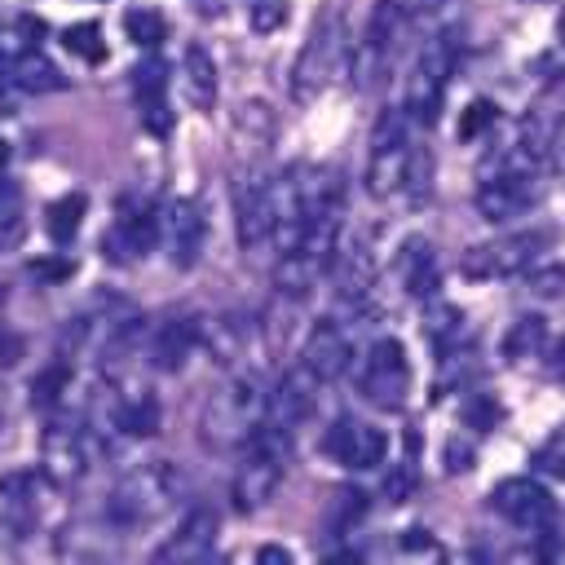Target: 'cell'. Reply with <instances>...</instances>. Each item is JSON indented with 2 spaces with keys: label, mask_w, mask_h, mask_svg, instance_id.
<instances>
[{
  "label": "cell",
  "mask_w": 565,
  "mask_h": 565,
  "mask_svg": "<svg viewBox=\"0 0 565 565\" xmlns=\"http://www.w3.org/2000/svg\"><path fill=\"white\" fill-rule=\"evenodd\" d=\"M494 419H499V406H494L490 393H477V397L463 406V424H477V433H486Z\"/></svg>",
  "instance_id": "ab89813d"
},
{
  "label": "cell",
  "mask_w": 565,
  "mask_h": 565,
  "mask_svg": "<svg viewBox=\"0 0 565 565\" xmlns=\"http://www.w3.org/2000/svg\"><path fill=\"white\" fill-rule=\"evenodd\" d=\"M265 411H269V393L252 375H238V380L221 384L207 397V406H203V441L212 450H238L265 424Z\"/></svg>",
  "instance_id": "7a4b0ae2"
},
{
  "label": "cell",
  "mask_w": 565,
  "mask_h": 565,
  "mask_svg": "<svg viewBox=\"0 0 565 565\" xmlns=\"http://www.w3.org/2000/svg\"><path fill=\"white\" fill-rule=\"evenodd\" d=\"M530 287H534L539 296H561V291H565V265H552V269L534 274V278H530Z\"/></svg>",
  "instance_id": "b9f144b4"
},
{
  "label": "cell",
  "mask_w": 565,
  "mask_h": 565,
  "mask_svg": "<svg viewBox=\"0 0 565 565\" xmlns=\"http://www.w3.org/2000/svg\"><path fill=\"white\" fill-rule=\"evenodd\" d=\"M247 4V22L256 35H269L287 22V0H243Z\"/></svg>",
  "instance_id": "74e56055"
},
{
  "label": "cell",
  "mask_w": 565,
  "mask_h": 565,
  "mask_svg": "<svg viewBox=\"0 0 565 565\" xmlns=\"http://www.w3.org/2000/svg\"><path fill=\"white\" fill-rule=\"evenodd\" d=\"M318 388H322V375L309 371L305 362H296V366L269 388V411H265V419L278 424V428H291V433H296V428L313 415V406H318Z\"/></svg>",
  "instance_id": "e0dca14e"
},
{
  "label": "cell",
  "mask_w": 565,
  "mask_h": 565,
  "mask_svg": "<svg viewBox=\"0 0 565 565\" xmlns=\"http://www.w3.org/2000/svg\"><path fill=\"white\" fill-rule=\"evenodd\" d=\"M428 335L437 344V358H463L468 353V340L472 331L463 327V313L455 305H428Z\"/></svg>",
  "instance_id": "83f0119b"
},
{
  "label": "cell",
  "mask_w": 565,
  "mask_h": 565,
  "mask_svg": "<svg viewBox=\"0 0 565 565\" xmlns=\"http://www.w3.org/2000/svg\"><path fill=\"white\" fill-rule=\"evenodd\" d=\"M278 230V203H274V181H243L238 190V243L243 247H260L269 243Z\"/></svg>",
  "instance_id": "7402d4cb"
},
{
  "label": "cell",
  "mask_w": 565,
  "mask_h": 565,
  "mask_svg": "<svg viewBox=\"0 0 565 565\" xmlns=\"http://www.w3.org/2000/svg\"><path fill=\"white\" fill-rule=\"evenodd\" d=\"M353 384L375 411H402L411 393V362H406L402 340L393 335L371 340L353 362Z\"/></svg>",
  "instance_id": "8992f818"
},
{
  "label": "cell",
  "mask_w": 565,
  "mask_h": 565,
  "mask_svg": "<svg viewBox=\"0 0 565 565\" xmlns=\"http://www.w3.org/2000/svg\"><path fill=\"white\" fill-rule=\"evenodd\" d=\"M534 472L552 477V481H565V424L534 450Z\"/></svg>",
  "instance_id": "8d00e7d4"
},
{
  "label": "cell",
  "mask_w": 565,
  "mask_h": 565,
  "mask_svg": "<svg viewBox=\"0 0 565 565\" xmlns=\"http://www.w3.org/2000/svg\"><path fill=\"white\" fill-rule=\"evenodd\" d=\"M331 278H335L340 305L366 309V300H371V260H366V252L358 243H344L340 238V247L331 256Z\"/></svg>",
  "instance_id": "cb8c5ba5"
},
{
  "label": "cell",
  "mask_w": 565,
  "mask_h": 565,
  "mask_svg": "<svg viewBox=\"0 0 565 565\" xmlns=\"http://www.w3.org/2000/svg\"><path fill=\"white\" fill-rule=\"evenodd\" d=\"M62 44H66L75 57H84V62H106V35H102L97 22H71V26L62 31Z\"/></svg>",
  "instance_id": "d6a6232c"
},
{
  "label": "cell",
  "mask_w": 565,
  "mask_h": 565,
  "mask_svg": "<svg viewBox=\"0 0 565 565\" xmlns=\"http://www.w3.org/2000/svg\"><path fill=\"white\" fill-rule=\"evenodd\" d=\"M556 35H561V44H565V13H561V22H556Z\"/></svg>",
  "instance_id": "bcb514c9"
},
{
  "label": "cell",
  "mask_w": 565,
  "mask_h": 565,
  "mask_svg": "<svg viewBox=\"0 0 565 565\" xmlns=\"http://www.w3.org/2000/svg\"><path fill=\"white\" fill-rule=\"evenodd\" d=\"M22 238V194L18 185L0 181V252Z\"/></svg>",
  "instance_id": "d590c367"
},
{
  "label": "cell",
  "mask_w": 565,
  "mask_h": 565,
  "mask_svg": "<svg viewBox=\"0 0 565 565\" xmlns=\"http://www.w3.org/2000/svg\"><path fill=\"white\" fill-rule=\"evenodd\" d=\"M415 481H419L415 463H402V468H397V472H393V477L384 481V499H388V503H402V499H406V494L415 490Z\"/></svg>",
  "instance_id": "60d3db41"
},
{
  "label": "cell",
  "mask_w": 565,
  "mask_h": 565,
  "mask_svg": "<svg viewBox=\"0 0 565 565\" xmlns=\"http://www.w3.org/2000/svg\"><path fill=\"white\" fill-rule=\"evenodd\" d=\"M194 344H203V322L185 318V313H168L159 327H146L141 353L150 358L154 371H181L185 358L194 353Z\"/></svg>",
  "instance_id": "ac0fdd59"
},
{
  "label": "cell",
  "mask_w": 565,
  "mask_h": 565,
  "mask_svg": "<svg viewBox=\"0 0 565 565\" xmlns=\"http://www.w3.org/2000/svg\"><path fill=\"white\" fill-rule=\"evenodd\" d=\"M411 115L384 106L375 128H371V154H366V190L375 199H393L402 194L406 181V163H411V137H406Z\"/></svg>",
  "instance_id": "ba28073f"
},
{
  "label": "cell",
  "mask_w": 565,
  "mask_h": 565,
  "mask_svg": "<svg viewBox=\"0 0 565 565\" xmlns=\"http://www.w3.org/2000/svg\"><path fill=\"white\" fill-rule=\"evenodd\" d=\"M556 243V230L547 225H534V230H512V234H499V238H486L477 247L463 252V278H512V274H525L547 247Z\"/></svg>",
  "instance_id": "52a82bcc"
},
{
  "label": "cell",
  "mask_w": 565,
  "mask_h": 565,
  "mask_svg": "<svg viewBox=\"0 0 565 565\" xmlns=\"http://www.w3.org/2000/svg\"><path fill=\"white\" fill-rule=\"evenodd\" d=\"M216 512L212 508H190L177 530L154 547V561H207L212 556V543H216Z\"/></svg>",
  "instance_id": "44dd1931"
},
{
  "label": "cell",
  "mask_w": 565,
  "mask_h": 565,
  "mask_svg": "<svg viewBox=\"0 0 565 565\" xmlns=\"http://www.w3.org/2000/svg\"><path fill=\"white\" fill-rule=\"evenodd\" d=\"M4 75H9V84L22 88V93H53V88H66L62 66L49 62L44 53H35V49L9 57V62H4Z\"/></svg>",
  "instance_id": "d4e9b609"
},
{
  "label": "cell",
  "mask_w": 565,
  "mask_h": 565,
  "mask_svg": "<svg viewBox=\"0 0 565 565\" xmlns=\"http://www.w3.org/2000/svg\"><path fill=\"white\" fill-rule=\"evenodd\" d=\"M97 433L88 428V419H75V415H53L40 433V463H44V477L49 486H75L84 472H88V459L97 450Z\"/></svg>",
  "instance_id": "9c48e42d"
},
{
  "label": "cell",
  "mask_w": 565,
  "mask_h": 565,
  "mask_svg": "<svg viewBox=\"0 0 565 565\" xmlns=\"http://www.w3.org/2000/svg\"><path fill=\"white\" fill-rule=\"evenodd\" d=\"M13 358H22V340L18 335H0V366H9Z\"/></svg>",
  "instance_id": "7bdbcfd3"
},
{
  "label": "cell",
  "mask_w": 565,
  "mask_h": 565,
  "mask_svg": "<svg viewBox=\"0 0 565 565\" xmlns=\"http://www.w3.org/2000/svg\"><path fill=\"white\" fill-rule=\"evenodd\" d=\"M163 234H168V252L181 269H190L199 256H203V243H207V216L194 199H177L168 203L163 212Z\"/></svg>",
  "instance_id": "603a6c76"
},
{
  "label": "cell",
  "mask_w": 565,
  "mask_h": 565,
  "mask_svg": "<svg viewBox=\"0 0 565 565\" xmlns=\"http://www.w3.org/2000/svg\"><path fill=\"white\" fill-rule=\"evenodd\" d=\"M393 278L397 287L411 296V300H433L437 282H441V269H437V252L424 234H411L397 243L393 252Z\"/></svg>",
  "instance_id": "d6986e66"
},
{
  "label": "cell",
  "mask_w": 565,
  "mask_h": 565,
  "mask_svg": "<svg viewBox=\"0 0 565 565\" xmlns=\"http://www.w3.org/2000/svg\"><path fill=\"white\" fill-rule=\"evenodd\" d=\"M128 88L137 97V110H141V124L150 137H168L172 132V110H168V62L159 53H146L132 75H128Z\"/></svg>",
  "instance_id": "2e32d148"
},
{
  "label": "cell",
  "mask_w": 565,
  "mask_h": 565,
  "mask_svg": "<svg viewBox=\"0 0 565 565\" xmlns=\"http://www.w3.org/2000/svg\"><path fill=\"white\" fill-rule=\"evenodd\" d=\"M530 4H543V0H530Z\"/></svg>",
  "instance_id": "7dc6e473"
},
{
  "label": "cell",
  "mask_w": 565,
  "mask_h": 565,
  "mask_svg": "<svg viewBox=\"0 0 565 565\" xmlns=\"http://www.w3.org/2000/svg\"><path fill=\"white\" fill-rule=\"evenodd\" d=\"M344 66H353V49L344 40V18L335 9H322L318 22L309 26V40L300 44V53L291 62V97L313 102Z\"/></svg>",
  "instance_id": "3957f363"
},
{
  "label": "cell",
  "mask_w": 565,
  "mask_h": 565,
  "mask_svg": "<svg viewBox=\"0 0 565 565\" xmlns=\"http://www.w3.org/2000/svg\"><path fill=\"white\" fill-rule=\"evenodd\" d=\"M177 490H181V477H177L168 463L132 472V477L110 494V521H115V530H132V525L159 516V512L177 499Z\"/></svg>",
  "instance_id": "8fae6325"
},
{
  "label": "cell",
  "mask_w": 565,
  "mask_h": 565,
  "mask_svg": "<svg viewBox=\"0 0 565 565\" xmlns=\"http://www.w3.org/2000/svg\"><path fill=\"white\" fill-rule=\"evenodd\" d=\"M366 494L358 490V486H340L331 499H327V512H322V530L340 543V539H353L358 534V525H362V516H366Z\"/></svg>",
  "instance_id": "4316f807"
},
{
  "label": "cell",
  "mask_w": 565,
  "mask_h": 565,
  "mask_svg": "<svg viewBox=\"0 0 565 565\" xmlns=\"http://www.w3.org/2000/svg\"><path fill=\"white\" fill-rule=\"evenodd\" d=\"M256 561H278V565H287L291 556H287L282 547H260V552H256Z\"/></svg>",
  "instance_id": "ee69618b"
},
{
  "label": "cell",
  "mask_w": 565,
  "mask_h": 565,
  "mask_svg": "<svg viewBox=\"0 0 565 565\" xmlns=\"http://www.w3.org/2000/svg\"><path fill=\"white\" fill-rule=\"evenodd\" d=\"M455 62H459V26H441L437 35H428V44L419 49L415 57V71L406 79V102L402 110L415 119V124H433L441 102H446V88H450V75H455Z\"/></svg>",
  "instance_id": "277c9868"
},
{
  "label": "cell",
  "mask_w": 565,
  "mask_h": 565,
  "mask_svg": "<svg viewBox=\"0 0 565 565\" xmlns=\"http://www.w3.org/2000/svg\"><path fill=\"white\" fill-rule=\"evenodd\" d=\"M494 119H499L494 102H490V97H477V102L463 110V119H459V137H463V141H472V137L490 132V124H494Z\"/></svg>",
  "instance_id": "f35d334b"
},
{
  "label": "cell",
  "mask_w": 565,
  "mask_h": 565,
  "mask_svg": "<svg viewBox=\"0 0 565 565\" xmlns=\"http://www.w3.org/2000/svg\"><path fill=\"white\" fill-rule=\"evenodd\" d=\"M433 190V154L424 146H411V163H406V181H402V194L406 203H424Z\"/></svg>",
  "instance_id": "836d02e7"
},
{
  "label": "cell",
  "mask_w": 565,
  "mask_h": 565,
  "mask_svg": "<svg viewBox=\"0 0 565 565\" xmlns=\"http://www.w3.org/2000/svg\"><path fill=\"white\" fill-rule=\"evenodd\" d=\"M384 450H388V437L366 424V419H353V415H340L327 433H322V455L362 472V468H380L384 463Z\"/></svg>",
  "instance_id": "4fadbf2b"
},
{
  "label": "cell",
  "mask_w": 565,
  "mask_h": 565,
  "mask_svg": "<svg viewBox=\"0 0 565 565\" xmlns=\"http://www.w3.org/2000/svg\"><path fill=\"white\" fill-rule=\"evenodd\" d=\"M547 344H552V340H547V322H543L539 313H525V318H516V322L508 327V335H503V362L539 358Z\"/></svg>",
  "instance_id": "f1b7e54d"
},
{
  "label": "cell",
  "mask_w": 565,
  "mask_h": 565,
  "mask_svg": "<svg viewBox=\"0 0 565 565\" xmlns=\"http://www.w3.org/2000/svg\"><path fill=\"white\" fill-rule=\"evenodd\" d=\"M66 380H71V362L66 358H57L49 371H40V380L31 384V402L40 406V411H49V406H57L62 402V388H66Z\"/></svg>",
  "instance_id": "e575fe53"
},
{
  "label": "cell",
  "mask_w": 565,
  "mask_h": 565,
  "mask_svg": "<svg viewBox=\"0 0 565 565\" xmlns=\"http://www.w3.org/2000/svg\"><path fill=\"white\" fill-rule=\"evenodd\" d=\"M4 163H9V146L0 141V181H4Z\"/></svg>",
  "instance_id": "f6af8a7d"
},
{
  "label": "cell",
  "mask_w": 565,
  "mask_h": 565,
  "mask_svg": "<svg viewBox=\"0 0 565 565\" xmlns=\"http://www.w3.org/2000/svg\"><path fill=\"white\" fill-rule=\"evenodd\" d=\"M159 225H163V216L150 203L146 207H119V221L102 238L106 260L110 265H137V260H146L154 252V243H159Z\"/></svg>",
  "instance_id": "9a60e30c"
},
{
  "label": "cell",
  "mask_w": 565,
  "mask_h": 565,
  "mask_svg": "<svg viewBox=\"0 0 565 565\" xmlns=\"http://www.w3.org/2000/svg\"><path fill=\"white\" fill-rule=\"evenodd\" d=\"M203 344L216 353V362H234L247 344V322L238 313H221V318L203 322Z\"/></svg>",
  "instance_id": "4dcf8cb0"
},
{
  "label": "cell",
  "mask_w": 565,
  "mask_h": 565,
  "mask_svg": "<svg viewBox=\"0 0 565 565\" xmlns=\"http://www.w3.org/2000/svg\"><path fill=\"white\" fill-rule=\"evenodd\" d=\"M402 35H406V9L397 0H375V9L366 18V31L353 49V66H349V75L362 93H371L388 79L393 62H397V49H402Z\"/></svg>",
  "instance_id": "5b68a950"
},
{
  "label": "cell",
  "mask_w": 565,
  "mask_h": 565,
  "mask_svg": "<svg viewBox=\"0 0 565 565\" xmlns=\"http://www.w3.org/2000/svg\"><path fill=\"white\" fill-rule=\"evenodd\" d=\"M547 194V181H543V168H516L508 163L499 177H486L472 194L477 212L486 221H512V216H525L543 203Z\"/></svg>",
  "instance_id": "30bf717a"
},
{
  "label": "cell",
  "mask_w": 565,
  "mask_h": 565,
  "mask_svg": "<svg viewBox=\"0 0 565 565\" xmlns=\"http://www.w3.org/2000/svg\"><path fill=\"white\" fill-rule=\"evenodd\" d=\"M287 455H291V428H278L269 419L238 446V463H234V481H230L238 512H256L274 499V490L287 472Z\"/></svg>",
  "instance_id": "6da1fadb"
},
{
  "label": "cell",
  "mask_w": 565,
  "mask_h": 565,
  "mask_svg": "<svg viewBox=\"0 0 565 565\" xmlns=\"http://www.w3.org/2000/svg\"><path fill=\"white\" fill-rule=\"evenodd\" d=\"M300 362H305L309 371H318L322 384H327V380H340V375L353 366V344H349L344 327L331 322V318H318V322L309 327L305 344H300Z\"/></svg>",
  "instance_id": "ffe728a7"
},
{
  "label": "cell",
  "mask_w": 565,
  "mask_h": 565,
  "mask_svg": "<svg viewBox=\"0 0 565 565\" xmlns=\"http://www.w3.org/2000/svg\"><path fill=\"white\" fill-rule=\"evenodd\" d=\"M490 508L508 525H516L525 534H547L552 521H556V503H552V494H547V486L539 477H508V481H499L490 490Z\"/></svg>",
  "instance_id": "7c38bea8"
},
{
  "label": "cell",
  "mask_w": 565,
  "mask_h": 565,
  "mask_svg": "<svg viewBox=\"0 0 565 565\" xmlns=\"http://www.w3.org/2000/svg\"><path fill=\"white\" fill-rule=\"evenodd\" d=\"M124 31H128L132 44H141V49H159L163 35H168V18H163L159 9H128V13H124Z\"/></svg>",
  "instance_id": "1f68e13d"
},
{
  "label": "cell",
  "mask_w": 565,
  "mask_h": 565,
  "mask_svg": "<svg viewBox=\"0 0 565 565\" xmlns=\"http://www.w3.org/2000/svg\"><path fill=\"white\" fill-rule=\"evenodd\" d=\"M181 75H185V97L194 110H212L216 106V93H221V79H216V62L203 44H190L185 57H181Z\"/></svg>",
  "instance_id": "484cf974"
},
{
  "label": "cell",
  "mask_w": 565,
  "mask_h": 565,
  "mask_svg": "<svg viewBox=\"0 0 565 565\" xmlns=\"http://www.w3.org/2000/svg\"><path fill=\"white\" fill-rule=\"evenodd\" d=\"M561 128H565V115L556 102H534L525 115H521V128H516V146H512V159L516 168H543L552 163L556 146H561Z\"/></svg>",
  "instance_id": "5bb4252c"
},
{
  "label": "cell",
  "mask_w": 565,
  "mask_h": 565,
  "mask_svg": "<svg viewBox=\"0 0 565 565\" xmlns=\"http://www.w3.org/2000/svg\"><path fill=\"white\" fill-rule=\"evenodd\" d=\"M88 216V199L79 194V190H71V194H62V199H53L49 203V212H44V230H49V238L53 243H71L75 234H79V221Z\"/></svg>",
  "instance_id": "f546056e"
}]
</instances>
